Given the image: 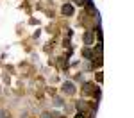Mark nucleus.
Listing matches in <instances>:
<instances>
[{
  "label": "nucleus",
  "mask_w": 134,
  "mask_h": 118,
  "mask_svg": "<svg viewBox=\"0 0 134 118\" xmlns=\"http://www.w3.org/2000/svg\"><path fill=\"white\" fill-rule=\"evenodd\" d=\"M72 13H73L72 5H65V7H63V14H72Z\"/></svg>",
  "instance_id": "f03ea898"
},
{
  "label": "nucleus",
  "mask_w": 134,
  "mask_h": 118,
  "mask_svg": "<svg viewBox=\"0 0 134 118\" xmlns=\"http://www.w3.org/2000/svg\"><path fill=\"white\" fill-rule=\"evenodd\" d=\"M75 2H77V4H81V5H82V4H86V0H75Z\"/></svg>",
  "instance_id": "7ed1b4c3"
},
{
  "label": "nucleus",
  "mask_w": 134,
  "mask_h": 118,
  "mask_svg": "<svg viewBox=\"0 0 134 118\" xmlns=\"http://www.w3.org/2000/svg\"><path fill=\"white\" fill-rule=\"evenodd\" d=\"M63 90H65L66 93H73V91H75V90H73V84H72V82H66V84L63 86Z\"/></svg>",
  "instance_id": "f257e3e1"
}]
</instances>
